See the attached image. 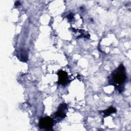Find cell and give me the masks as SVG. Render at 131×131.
<instances>
[{"label": "cell", "mask_w": 131, "mask_h": 131, "mask_svg": "<svg viewBox=\"0 0 131 131\" xmlns=\"http://www.w3.org/2000/svg\"><path fill=\"white\" fill-rule=\"evenodd\" d=\"M126 79L125 68L123 64H121L109 76L108 81L110 84L114 85L119 93H121L124 90Z\"/></svg>", "instance_id": "cell-1"}, {"label": "cell", "mask_w": 131, "mask_h": 131, "mask_svg": "<svg viewBox=\"0 0 131 131\" xmlns=\"http://www.w3.org/2000/svg\"><path fill=\"white\" fill-rule=\"evenodd\" d=\"M54 124V120L49 117L42 118L39 121V127L46 130H51Z\"/></svg>", "instance_id": "cell-2"}, {"label": "cell", "mask_w": 131, "mask_h": 131, "mask_svg": "<svg viewBox=\"0 0 131 131\" xmlns=\"http://www.w3.org/2000/svg\"><path fill=\"white\" fill-rule=\"evenodd\" d=\"M68 111V106L66 103L60 104L57 111L54 113V116L56 118H59L60 119H63L66 116L67 112Z\"/></svg>", "instance_id": "cell-3"}, {"label": "cell", "mask_w": 131, "mask_h": 131, "mask_svg": "<svg viewBox=\"0 0 131 131\" xmlns=\"http://www.w3.org/2000/svg\"><path fill=\"white\" fill-rule=\"evenodd\" d=\"M57 75H58V83L61 85H66L69 82V79L67 73L62 70L59 71Z\"/></svg>", "instance_id": "cell-4"}, {"label": "cell", "mask_w": 131, "mask_h": 131, "mask_svg": "<svg viewBox=\"0 0 131 131\" xmlns=\"http://www.w3.org/2000/svg\"><path fill=\"white\" fill-rule=\"evenodd\" d=\"M17 57L22 62H27L28 60L27 52L24 49H20L17 53Z\"/></svg>", "instance_id": "cell-5"}, {"label": "cell", "mask_w": 131, "mask_h": 131, "mask_svg": "<svg viewBox=\"0 0 131 131\" xmlns=\"http://www.w3.org/2000/svg\"><path fill=\"white\" fill-rule=\"evenodd\" d=\"M100 112L103 113V116L105 117H107V116L110 115L112 113H116V110L114 107L111 106L108 109L104 110V111H101Z\"/></svg>", "instance_id": "cell-6"}, {"label": "cell", "mask_w": 131, "mask_h": 131, "mask_svg": "<svg viewBox=\"0 0 131 131\" xmlns=\"http://www.w3.org/2000/svg\"><path fill=\"white\" fill-rule=\"evenodd\" d=\"M20 4L19 2V1H17V2L15 3V5L16 6H17L19 5Z\"/></svg>", "instance_id": "cell-7"}]
</instances>
